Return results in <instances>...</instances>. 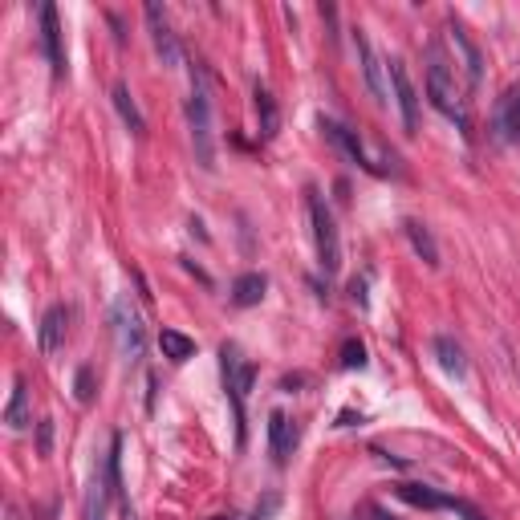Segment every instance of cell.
I'll return each instance as SVG.
<instances>
[{
	"instance_id": "1",
	"label": "cell",
	"mask_w": 520,
	"mask_h": 520,
	"mask_svg": "<svg viewBox=\"0 0 520 520\" xmlns=\"http://www.w3.org/2000/svg\"><path fill=\"white\" fill-rule=\"evenodd\" d=\"M187 126H191V147L195 163L204 171L216 167V139H212V78L200 61L191 65V98H187Z\"/></svg>"
},
{
	"instance_id": "2",
	"label": "cell",
	"mask_w": 520,
	"mask_h": 520,
	"mask_svg": "<svg viewBox=\"0 0 520 520\" xmlns=\"http://www.w3.org/2000/svg\"><path fill=\"white\" fill-rule=\"evenodd\" d=\"M427 98H431V106H435L443 118H451L460 130H468V106H464L460 90H455L451 65H447V57H443L439 41H431V45H427Z\"/></svg>"
},
{
	"instance_id": "3",
	"label": "cell",
	"mask_w": 520,
	"mask_h": 520,
	"mask_svg": "<svg viewBox=\"0 0 520 520\" xmlns=\"http://www.w3.org/2000/svg\"><path fill=\"white\" fill-rule=\"evenodd\" d=\"M305 204H309V224H313V244H317V260H321V273L334 277L338 265H342V240H338V224H334V212L321 195L309 187L305 191Z\"/></svg>"
},
{
	"instance_id": "4",
	"label": "cell",
	"mask_w": 520,
	"mask_h": 520,
	"mask_svg": "<svg viewBox=\"0 0 520 520\" xmlns=\"http://www.w3.org/2000/svg\"><path fill=\"white\" fill-rule=\"evenodd\" d=\"M220 366H224L228 403H232V415H236V443L244 447V419H248L244 403H248V390H252V382H256V370H252V362L240 358L236 346H224V350H220Z\"/></svg>"
},
{
	"instance_id": "5",
	"label": "cell",
	"mask_w": 520,
	"mask_h": 520,
	"mask_svg": "<svg viewBox=\"0 0 520 520\" xmlns=\"http://www.w3.org/2000/svg\"><path fill=\"white\" fill-rule=\"evenodd\" d=\"M110 330H114V346H118L122 362H126V366H135V362L143 358L147 330H143V317H139V309L130 305L126 297H118V301L110 305Z\"/></svg>"
},
{
	"instance_id": "6",
	"label": "cell",
	"mask_w": 520,
	"mask_h": 520,
	"mask_svg": "<svg viewBox=\"0 0 520 520\" xmlns=\"http://www.w3.org/2000/svg\"><path fill=\"white\" fill-rule=\"evenodd\" d=\"M447 41H451V49H455V57H460V65H464V74H468V86L476 90L480 82H484V53H480V45L468 37V29L460 25V21H447Z\"/></svg>"
},
{
	"instance_id": "7",
	"label": "cell",
	"mask_w": 520,
	"mask_h": 520,
	"mask_svg": "<svg viewBox=\"0 0 520 520\" xmlns=\"http://www.w3.org/2000/svg\"><path fill=\"white\" fill-rule=\"evenodd\" d=\"M143 17H147V29H151V41H155L159 61L167 65V70H175L183 53H179V37H175V29H171V21H167L163 5H147V9H143Z\"/></svg>"
},
{
	"instance_id": "8",
	"label": "cell",
	"mask_w": 520,
	"mask_h": 520,
	"mask_svg": "<svg viewBox=\"0 0 520 520\" xmlns=\"http://www.w3.org/2000/svg\"><path fill=\"white\" fill-rule=\"evenodd\" d=\"M321 130H325V139H330V143L346 155V163H354V167H362V171L378 175V167L370 163V155H366V147H362V139H358V130L342 126L338 118H321Z\"/></svg>"
},
{
	"instance_id": "9",
	"label": "cell",
	"mask_w": 520,
	"mask_h": 520,
	"mask_svg": "<svg viewBox=\"0 0 520 520\" xmlns=\"http://www.w3.org/2000/svg\"><path fill=\"white\" fill-rule=\"evenodd\" d=\"M390 90H395V102H399V114H403L407 135H415V130H419V94H415L411 74H407V65H403L399 57L390 61Z\"/></svg>"
},
{
	"instance_id": "10",
	"label": "cell",
	"mask_w": 520,
	"mask_h": 520,
	"mask_svg": "<svg viewBox=\"0 0 520 520\" xmlns=\"http://www.w3.org/2000/svg\"><path fill=\"white\" fill-rule=\"evenodd\" d=\"M354 49H358V65H362L366 90L374 94V102H378V106H386L390 98H386V82H382V61L374 57V45H370V37H366L362 29H354Z\"/></svg>"
},
{
	"instance_id": "11",
	"label": "cell",
	"mask_w": 520,
	"mask_h": 520,
	"mask_svg": "<svg viewBox=\"0 0 520 520\" xmlns=\"http://www.w3.org/2000/svg\"><path fill=\"white\" fill-rule=\"evenodd\" d=\"M65 334H70V313H65V305H49L41 317V330H37L41 354H57L65 346Z\"/></svg>"
},
{
	"instance_id": "12",
	"label": "cell",
	"mask_w": 520,
	"mask_h": 520,
	"mask_svg": "<svg viewBox=\"0 0 520 520\" xmlns=\"http://www.w3.org/2000/svg\"><path fill=\"white\" fill-rule=\"evenodd\" d=\"M496 139L520 143V86H508L504 98L496 102Z\"/></svg>"
},
{
	"instance_id": "13",
	"label": "cell",
	"mask_w": 520,
	"mask_h": 520,
	"mask_svg": "<svg viewBox=\"0 0 520 520\" xmlns=\"http://www.w3.org/2000/svg\"><path fill=\"white\" fill-rule=\"evenodd\" d=\"M41 45L53 65V74H65V45H61V21L53 5H41Z\"/></svg>"
},
{
	"instance_id": "14",
	"label": "cell",
	"mask_w": 520,
	"mask_h": 520,
	"mask_svg": "<svg viewBox=\"0 0 520 520\" xmlns=\"http://www.w3.org/2000/svg\"><path fill=\"white\" fill-rule=\"evenodd\" d=\"M252 106H256V126H260V139H277V130H281V106L273 98L269 86H252Z\"/></svg>"
},
{
	"instance_id": "15",
	"label": "cell",
	"mask_w": 520,
	"mask_h": 520,
	"mask_svg": "<svg viewBox=\"0 0 520 520\" xmlns=\"http://www.w3.org/2000/svg\"><path fill=\"white\" fill-rule=\"evenodd\" d=\"M293 447H297V427H293V419H289L285 411H273V415H269V451H273V460L285 464L289 455H293Z\"/></svg>"
},
{
	"instance_id": "16",
	"label": "cell",
	"mask_w": 520,
	"mask_h": 520,
	"mask_svg": "<svg viewBox=\"0 0 520 520\" xmlns=\"http://www.w3.org/2000/svg\"><path fill=\"white\" fill-rule=\"evenodd\" d=\"M5 423L9 431H25L33 423V407H29V382L17 378L13 382V395H9V407H5Z\"/></svg>"
},
{
	"instance_id": "17",
	"label": "cell",
	"mask_w": 520,
	"mask_h": 520,
	"mask_svg": "<svg viewBox=\"0 0 520 520\" xmlns=\"http://www.w3.org/2000/svg\"><path fill=\"white\" fill-rule=\"evenodd\" d=\"M435 354H439V366L451 374V378H464L468 374V362H464V346L455 342L451 334H439L435 338Z\"/></svg>"
},
{
	"instance_id": "18",
	"label": "cell",
	"mask_w": 520,
	"mask_h": 520,
	"mask_svg": "<svg viewBox=\"0 0 520 520\" xmlns=\"http://www.w3.org/2000/svg\"><path fill=\"white\" fill-rule=\"evenodd\" d=\"M265 289H269V281L260 277V273H240V277L232 281V301H236L240 309H248V305H260V297H265Z\"/></svg>"
},
{
	"instance_id": "19",
	"label": "cell",
	"mask_w": 520,
	"mask_h": 520,
	"mask_svg": "<svg viewBox=\"0 0 520 520\" xmlns=\"http://www.w3.org/2000/svg\"><path fill=\"white\" fill-rule=\"evenodd\" d=\"M399 492V500H407V504H415V508H451V500L443 496V492H435V488H427V484H399L395 488Z\"/></svg>"
},
{
	"instance_id": "20",
	"label": "cell",
	"mask_w": 520,
	"mask_h": 520,
	"mask_svg": "<svg viewBox=\"0 0 520 520\" xmlns=\"http://www.w3.org/2000/svg\"><path fill=\"white\" fill-rule=\"evenodd\" d=\"M114 106H118V114H122V122L130 126V135H147V118L139 114V106H135V98H130V90L126 86H114Z\"/></svg>"
},
{
	"instance_id": "21",
	"label": "cell",
	"mask_w": 520,
	"mask_h": 520,
	"mask_svg": "<svg viewBox=\"0 0 520 520\" xmlns=\"http://www.w3.org/2000/svg\"><path fill=\"white\" fill-rule=\"evenodd\" d=\"M110 496H114L110 480H106V476H94V484H90V496H86V520H106Z\"/></svg>"
},
{
	"instance_id": "22",
	"label": "cell",
	"mask_w": 520,
	"mask_h": 520,
	"mask_svg": "<svg viewBox=\"0 0 520 520\" xmlns=\"http://www.w3.org/2000/svg\"><path fill=\"white\" fill-rule=\"evenodd\" d=\"M403 232H407V240L415 244V252H419V256L427 260V265L435 269V265H439V248H435V240H431V232H427L423 224H415V220H407V224H403Z\"/></svg>"
},
{
	"instance_id": "23",
	"label": "cell",
	"mask_w": 520,
	"mask_h": 520,
	"mask_svg": "<svg viewBox=\"0 0 520 520\" xmlns=\"http://www.w3.org/2000/svg\"><path fill=\"white\" fill-rule=\"evenodd\" d=\"M159 350H163L171 362H187V358L195 354V342H191L187 334H179V330H163V334H159Z\"/></svg>"
},
{
	"instance_id": "24",
	"label": "cell",
	"mask_w": 520,
	"mask_h": 520,
	"mask_svg": "<svg viewBox=\"0 0 520 520\" xmlns=\"http://www.w3.org/2000/svg\"><path fill=\"white\" fill-rule=\"evenodd\" d=\"M342 366H346V370H362V366H366V346H362L358 338H346V342H342Z\"/></svg>"
},
{
	"instance_id": "25",
	"label": "cell",
	"mask_w": 520,
	"mask_h": 520,
	"mask_svg": "<svg viewBox=\"0 0 520 520\" xmlns=\"http://www.w3.org/2000/svg\"><path fill=\"white\" fill-rule=\"evenodd\" d=\"M74 390H78V403H94V366H82L78 378H74Z\"/></svg>"
},
{
	"instance_id": "26",
	"label": "cell",
	"mask_w": 520,
	"mask_h": 520,
	"mask_svg": "<svg viewBox=\"0 0 520 520\" xmlns=\"http://www.w3.org/2000/svg\"><path fill=\"white\" fill-rule=\"evenodd\" d=\"M37 447H41V455H49V451H53V423H49V419L37 427Z\"/></svg>"
},
{
	"instance_id": "27",
	"label": "cell",
	"mask_w": 520,
	"mask_h": 520,
	"mask_svg": "<svg viewBox=\"0 0 520 520\" xmlns=\"http://www.w3.org/2000/svg\"><path fill=\"white\" fill-rule=\"evenodd\" d=\"M370 516H374V520H395V516H386L382 508H370Z\"/></svg>"
},
{
	"instance_id": "28",
	"label": "cell",
	"mask_w": 520,
	"mask_h": 520,
	"mask_svg": "<svg viewBox=\"0 0 520 520\" xmlns=\"http://www.w3.org/2000/svg\"><path fill=\"white\" fill-rule=\"evenodd\" d=\"M122 520H139V516H135V512H130V508H126V516H122Z\"/></svg>"
},
{
	"instance_id": "29",
	"label": "cell",
	"mask_w": 520,
	"mask_h": 520,
	"mask_svg": "<svg viewBox=\"0 0 520 520\" xmlns=\"http://www.w3.org/2000/svg\"><path fill=\"white\" fill-rule=\"evenodd\" d=\"M216 520H224V516H216Z\"/></svg>"
}]
</instances>
